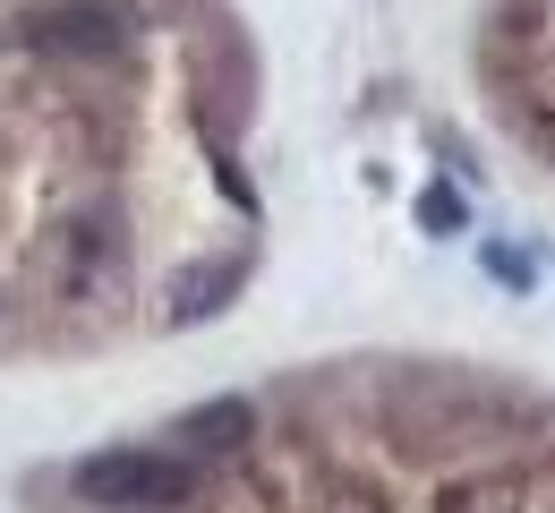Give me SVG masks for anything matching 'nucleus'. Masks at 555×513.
I'll return each instance as SVG.
<instances>
[{
	"label": "nucleus",
	"mask_w": 555,
	"mask_h": 513,
	"mask_svg": "<svg viewBox=\"0 0 555 513\" xmlns=\"http://www.w3.org/2000/svg\"><path fill=\"white\" fill-rule=\"evenodd\" d=\"M77 513H555V411L470 376H334L299 411L214 394L145 445L77 453Z\"/></svg>",
	"instance_id": "nucleus-1"
},
{
	"label": "nucleus",
	"mask_w": 555,
	"mask_h": 513,
	"mask_svg": "<svg viewBox=\"0 0 555 513\" xmlns=\"http://www.w3.org/2000/svg\"><path fill=\"white\" fill-rule=\"evenodd\" d=\"M487 77L521 138L555 154V0H504L487 26Z\"/></svg>",
	"instance_id": "nucleus-2"
}]
</instances>
